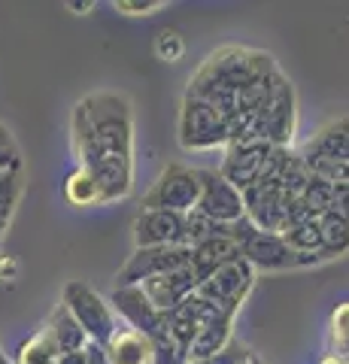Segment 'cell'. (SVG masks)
Segmentation results:
<instances>
[{
	"instance_id": "obj_1",
	"label": "cell",
	"mask_w": 349,
	"mask_h": 364,
	"mask_svg": "<svg viewBox=\"0 0 349 364\" xmlns=\"http://www.w3.org/2000/svg\"><path fill=\"white\" fill-rule=\"evenodd\" d=\"M70 140L80 167L92 173L104 200L116 203L134 188V109L119 91H95L73 107Z\"/></svg>"
},
{
	"instance_id": "obj_2",
	"label": "cell",
	"mask_w": 349,
	"mask_h": 364,
	"mask_svg": "<svg viewBox=\"0 0 349 364\" xmlns=\"http://www.w3.org/2000/svg\"><path fill=\"white\" fill-rule=\"evenodd\" d=\"M274 73H279V70L267 52L246 49V46H225V49L213 52L210 58L198 67V73L191 76L188 88L240 91V88L262 82V79H270Z\"/></svg>"
},
{
	"instance_id": "obj_3",
	"label": "cell",
	"mask_w": 349,
	"mask_h": 364,
	"mask_svg": "<svg viewBox=\"0 0 349 364\" xmlns=\"http://www.w3.org/2000/svg\"><path fill=\"white\" fill-rule=\"evenodd\" d=\"M231 237L240 243V255L255 267V273H283L298 267V252L286 243V237L262 231L249 215L231 225Z\"/></svg>"
},
{
	"instance_id": "obj_4",
	"label": "cell",
	"mask_w": 349,
	"mask_h": 364,
	"mask_svg": "<svg viewBox=\"0 0 349 364\" xmlns=\"http://www.w3.org/2000/svg\"><path fill=\"white\" fill-rule=\"evenodd\" d=\"M228 143H231V124L225 119V112H219L204 97L186 95L183 109H179V146L188 152H207Z\"/></svg>"
},
{
	"instance_id": "obj_5",
	"label": "cell",
	"mask_w": 349,
	"mask_h": 364,
	"mask_svg": "<svg viewBox=\"0 0 349 364\" xmlns=\"http://www.w3.org/2000/svg\"><path fill=\"white\" fill-rule=\"evenodd\" d=\"M61 304L73 313V318L82 325V331L88 334L92 343L107 346L112 340V334L122 328L119 313L112 310V304L107 298H100L92 286H85V282H80V279H70L64 286Z\"/></svg>"
},
{
	"instance_id": "obj_6",
	"label": "cell",
	"mask_w": 349,
	"mask_h": 364,
	"mask_svg": "<svg viewBox=\"0 0 349 364\" xmlns=\"http://www.w3.org/2000/svg\"><path fill=\"white\" fill-rule=\"evenodd\" d=\"M198 200H200V170L173 161L152 182V188L143 195L140 207L188 215L191 210H198Z\"/></svg>"
},
{
	"instance_id": "obj_7",
	"label": "cell",
	"mask_w": 349,
	"mask_h": 364,
	"mask_svg": "<svg viewBox=\"0 0 349 364\" xmlns=\"http://www.w3.org/2000/svg\"><path fill=\"white\" fill-rule=\"evenodd\" d=\"M191 264L188 246H152V249H134V255L116 273V289L140 286L146 279H155L161 273H171Z\"/></svg>"
},
{
	"instance_id": "obj_8",
	"label": "cell",
	"mask_w": 349,
	"mask_h": 364,
	"mask_svg": "<svg viewBox=\"0 0 349 364\" xmlns=\"http://www.w3.org/2000/svg\"><path fill=\"white\" fill-rule=\"evenodd\" d=\"M258 128H262V136L267 143L286 146L289 149L295 128H298V97H295V85L283 73H276L270 100L264 104L262 116H258Z\"/></svg>"
},
{
	"instance_id": "obj_9",
	"label": "cell",
	"mask_w": 349,
	"mask_h": 364,
	"mask_svg": "<svg viewBox=\"0 0 349 364\" xmlns=\"http://www.w3.org/2000/svg\"><path fill=\"white\" fill-rule=\"evenodd\" d=\"M252 286H255V267L246 258H237V261L219 267L213 277H207L204 282H200L198 294L213 301V304L225 306V310L240 313V306H243L246 298H249Z\"/></svg>"
},
{
	"instance_id": "obj_10",
	"label": "cell",
	"mask_w": 349,
	"mask_h": 364,
	"mask_svg": "<svg viewBox=\"0 0 349 364\" xmlns=\"http://www.w3.org/2000/svg\"><path fill=\"white\" fill-rule=\"evenodd\" d=\"M198 210L219 225H234L246 215L243 191L234 188L219 170H200V200Z\"/></svg>"
},
{
	"instance_id": "obj_11",
	"label": "cell",
	"mask_w": 349,
	"mask_h": 364,
	"mask_svg": "<svg viewBox=\"0 0 349 364\" xmlns=\"http://www.w3.org/2000/svg\"><path fill=\"white\" fill-rule=\"evenodd\" d=\"M270 152H274V143H267V140H237V143H228L219 173L228 179L234 188L246 191L249 186H255L258 176H262L264 161L270 158Z\"/></svg>"
},
{
	"instance_id": "obj_12",
	"label": "cell",
	"mask_w": 349,
	"mask_h": 364,
	"mask_svg": "<svg viewBox=\"0 0 349 364\" xmlns=\"http://www.w3.org/2000/svg\"><path fill=\"white\" fill-rule=\"evenodd\" d=\"M109 304H112V310L122 316V322L137 328V331H143V334H149L152 340L167 334V313L155 310L140 286L116 289L112 291V298H109Z\"/></svg>"
},
{
	"instance_id": "obj_13",
	"label": "cell",
	"mask_w": 349,
	"mask_h": 364,
	"mask_svg": "<svg viewBox=\"0 0 349 364\" xmlns=\"http://www.w3.org/2000/svg\"><path fill=\"white\" fill-rule=\"evenodd\" d=\"M134 246H186V215L164 210H140L134 219Z\"/></svg>"
},
{
	"instance_id": "obj_14",
	"label": "cell",
	"mask_w": 349,
	"mask_h": 364,
	"mask_svg": "<svg viewBox=\"0 0 349 364\" xmlns=\"http://www.w3.org/2000/svg\"><path fill=\"white\" fill-rule=\"evenodd\" d=\"M140 289L159 313H173L176 306H183L191 294L200 289V279H198V273L191 270V264H186L179 270L161 273V277H155V279L140 282Z\"/></svg>"
},
{
	"instance_id": "obj_15",
	"label": "cell",
	"mask_w": 349,
	"mask_h": 364,
	"mask_svg": "<svg viewBox=\"0 0 349 364\" xmlns=\"http://www.w3.org/2000/svg\"><path fill=\"white\" fill-rule=\"evenodd\" d=\"M104 349H107L109 364H155L152 337L125 325V322H122V328L112 334V340Z\"/></svg>"
},
{
	"instance_id": "obj_16",
	"label": "cell",
	"mask_w": 349,
	"mask_h": 364,
	"mask_svg": "<svg viewBox=\"0 0 349 364\" xmlns=\"http://www.w3.org/2000/svg\"><path fill=\"white\" fill-rule=\"evenodd\" d=\"M237 258H243V255H240V243L234 240V237H213V240L191 249V270L204 282L219 267L231 264V261H237Z\"/></svg>"
},
{
	"instance_id": "obj_17",
	"label": "cell",
	"mask_w": 349,
	"mask_h": 364,
	"mask_svg": "<svg viewBox=\"0 0 349 364\" xmlns=\"http://www.w3.org/2000/svg\"><path fill=\"white\" fill-rule=\"evenodd\" d=\"M304 155L331 158V161H349V116L328 122L325 128H319L313 134V140L307 143Z\"/></svg>"
},
{
	"instance_id": "obj_18",
	"label": "cell",
	"mask_w": 349,
	"mask_h": 364,
	"mask_svg": "<svg viewBox=\"0 0 349 364\" xmlns=\"http://www.w3.org/2000/svg\"><path fill=\"white\" fill-rule=\"evenodd\" d=\"M61 195L64 200L70 203V207H104V188H100V182L88 173L85 167H76L73 173L64 176V186H61Z\"/></svg>"
},
{
	"instance_id": "obj_19",
	"label": "cell",
	"mask_w": 349,
	"mask_h": 364,
	"mask_svg": "<svg viewBox=\"0 0 349 364\" xmlns=\"http://www.w3.org/2000/svg\"><path fill=\"white\" fill-rule=\"evenodd\" d=\"M231 340H234V318H216V322L204 325L195 334V340H191V346H188V358L204 361L210 355H216V352H222Z\"/></svg>"
},
{
	"instance_id": "obj_20",
	"label": "cell",
	"mask_w": 349,
	"mask_h": 364,
	"mask_svg": "<svg viewBox=\"0 0 349 364\" xmlns=\"http://www.w3.org/2000/svg\"><path fill=\"white\" fill-rule=\"evenodd\" d=\"M49 331L55 337V343L61 346V352H82L92 340H88V334L82 331V325L73 318V313L67 310L64 304L55 306V313L49 316Z\"/></svg>"
},
{
	"instance_id": "obj_21",
	"label": "cell",
	"mask_w": 349,
	"mask_h": 364,
	"mask_svg": "<svg viewBox=\"0 0 349 364\" xmlns=\"http://www.w3.org/2000/svg\"><path fill=\"white\" fill-rule=\"evenodd\" d=\"M61 346L55 343V337L46 325L40 328L37 334H31L25 343L18 346V355H16V364H58L61 361Z\"/></svg>"
},
{
	"instance_id": "obj_22",
	"label": "cell",
	"mask_w": 349,
	"mask_h": 364,
	"mask_svg": "<svg viewBox=\"0 0 349 364\" xmlns=\"http://www.w3.org/2000/svg\"><path fill=\"white\" fill-rule=\"evenodd\" d=\"M319 228H322V258H340L349 252V222L340 219L337 213H325L319 215Z\"/></svg>"
},
{
	"instance_id": "obj_23",
	"label": "cell",
	"mask_w": 349,
	"mask_h": 364,
	"mask_svg": "<svg viewBox=\"0 0 349 364\" xmlns=\"http://www.w3.org/2000/svg\"><path fill=\"white\" fill-rule=\"evenodd\" d=\"M286 243L295 249L298 255H319L322 258V228L319 219H307V222H298L283 231ZM325 261V258H322Z\"/></svg>"
},
{
	"instance_id": "obj_24",
	"label": "cell",
	"mask_w": 349,
	"mask_h": 364,
	"mask_svg": "<svg viewBox=\"0 0 349 364\" xmlns=\"http://www.w3.org/2000/svg\"><path fill=\"white\" fill-rule=\"evenodd\" d=\"M213 237H231V225H219L216 219H210L200 210H191L186 215V246L195 249L200 243L213 240Z\"/></svg>"
},
{
	"instance_id": "obj_25",
	"label": "cell",
	"mask_w": 349,
	"mask_h": 364,
	"mask_svg": "<svg viewBox=\"0 0 349 364\" xmlns=\"http://www.w3.org/2000/svg\"><path fill=\"white\" fill-rule=\"evenodd\" d=\"M21 186H25V173H21V170L0 176V237H4L9 231V225H13L16 207L21 200Z\"/></svg>"
},
{
	"instance_id": "obj_26",
	"label": "cell",
	"mask_w": 349,
	"mask_h": 364,
	"mask_svg": "<svg viewBox=\"0 0 349 364\" xmlns=\"http://www.w3.org/2000/svg\"><path fill=\"white\" fill-rule=\"evenodd\" d=\"M304 203H307L310 213L316 215V219L325 215V213H331V207H334V186L331 182H325V179H319V176H313L307 195H304Z\"/></svg>"
},
{
	"instance_id": "obj_27",
	"label": "cell",
	"mask_w": 349,
	"mask_h": 364,
	"mask_svg": "<svg viewBox=\"0 0 349 364\" xmlns=\"http://www.w3.org/2000/svg\"><path fill=\"white\" fill-rule=\"evenodd\" d=\"M331 346L334 355L349 358V301L331 313Z\"/></svg>"
},
{
	"instance_id": "obj_28",
	"label": "cell",
	"mask_w": 349,
	"mask_h": 364,
	"mask_svg": "<svg viewBox=\"0 0 349 364\" xmlns=\"http://www.w3.org/2000/svg\"><path fill=\"white\" fill-rule=\"evenodd\" d=\"M16 170H21V149H18L13 131L0 122V176L16 173Z\"/></svg>"
},
{
	"instance_id": "obj_29",
	"label": "cell",
	"mask_w": 349,
	"mask_h": 364,
	"mask_svg": "<svg viewBox=\"0 0 349 364\" xmlns=\"http://www.w3.org/2000/svg\"><path fill=\"white\" fill-rule=\"evenodd\" d=\"M183 52H186V40L179 37V31L164 28V31L159 33V37H155V55H159L161 61L173 64V61L183 58Z\"/></svg>"
},
{
	"instance_id": "obj_30",
	"label": "cell",
	"mask_w": 349,
	"mask_h": 364,
	"mask_svg": "<svg viewBox=\"0 0 349 364\" xmlns=\"http://www.w3.org/2000/svg\"><path fill=\"white\" fill-rule=\"evenodd\" d=\"M249 346L240 343V340H231L228 346H225L222 352H216V355H210L204 361H191V364H246L249 361Z\"/></svg>"
},
{
	"instance_id": "obj_31",
	"label": "cell",
	"mask_w": 349,
	"mask_h": 364,
	"mask_svg": "<svg viewBox=\"0 0 349 364\" xmlns=\"http://www.w3.org/2000/svg\"><path fill=\"white\" fill-rule=\"evenodd\" d=\"M112 6L122 16H152L164 6V0H116Z\"/></svg>"
},
{
	"instance_id": "obj_32",
	"label": "cell",
	"mask_w": 349,
	"mask_h": 364,
	"mask_svg": "<svg viewBox=\"0 0 349 364\" xmlns=\"http://www.w3.org/2000/svg\"><path fill=\"white\" fill-rule=\"evenodd\" d=\"M331 213H337L340 219L349 222V186H334V207Z\"/></svg>"
},
{
	"instance_id": "obj_33",
	"label": "cell",
	"mask_w": 349,
	"mask_h": 364,
	"mask_svg": "<svg viewBox=\"0 0 349 364\" xmlns=\"http://www.w3.org/2000/svg\"><path fill=\"white\" fill-rule=\"evenodd\" d=\"M85 355H88V364H109L107 349L100 346V343H88L85 346Z\"/></svg>"
},
{
	"instance_id": "obj_34",
	"label": "cell",
	"mask_w": 349,
	"mask_h": 364,
	"mask_svg": "<svg viewBox=\"0 0 349 364\" xmlns=\"http://www.w3.org/2000/svg\"><path fill=\"white\" fill-rule=\"evenodd\" d=\"M322 364H349V358L334 355V352H331V355H325V358H322Z\"/></svg>"
},
{
	"instance_id": "obj_35",
	"label": "cell",
	"mask_w": 349,
	"mask_h": 364,
	"mask_svg": "<svg viewBox=\"0 0 349 364\" xmlns=\"http://www.w3.org/2000/svg\"><path fill=\"white\" fill-rule=\"evenodd\" d=\"M67 9H73V13H85V9H95V4L88 0V4H67Z\"/></svg>"
},
{
	"instance_id": "obj_36",
	"label": "cell",
	"mask_w": 349,
	"mask_h": 364,
	"mask_svg": "<svg viewBox=\"0 0 349 364\" xmlns=\"http://www.w3.org/2000/svg\"><path fill=\"white\" fill-rule=\"evenodd\" d=\"M246 364H264V361H262V358H258L255 352H252V355H249V361H246Z\"/></svg>"
},
{
	"instance_id": "obj_37",
	"label": "cell",
	"mask_w": 349,
	"mask_h": 364,
	"mask_svg": "<svg viewBox=\"0 0 349 364\" xmlns=\"http://www.w3.org/2000/svg\"><path fill=\"white\" fill-rule=\"evenodd\" d=\"M0 364H13V361H9V358L4 355V349H0Z\"/></svg>"
}]
</instances>
